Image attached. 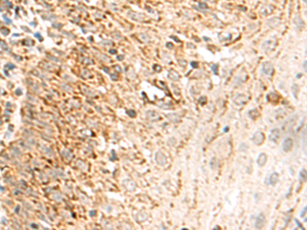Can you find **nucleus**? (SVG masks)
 <instances>
[{"instance_id": "nucleus-15", "label": "nucleus", "mask_w": 307, "mask_h": 230, "mask_svg": "<svg viewBox=\"0 0 307 230\" xmlns=\"http://www.w3.org/2000/svg\"><path fill=\"white\" fill-rule=\"evenodd\" d=\"M306 211H307V208L305 207V208H304V210L302 211V213H301V217H305V216H306Z\"/></svg>"}, {"instance_id": "nucleus-8", "label": "nucleus", "mask_w": 307, "mask_h": 230, "mask_svg": "<svg viewBox=\"0 0 307 230\" xmlns=\"http://www.w3.org/2000/svg\"><path fill=\"white\" fill-rule=\"evenodd\" d=\"M280 135H281L280 129L274 128V129H272L270 134H269V139H270L271 141H273V142H276L278 140V138H280Z\"/></svg>"}, {"instance_id": "nucleus-5", "label": "nucleus", "mask_w": 307, "mask_h": 230, "mask_svg": "<svg viewBox=\"0 0 307 230\" xmlns=\"http://www.w3.org/2000/svg\"><path fill=\"white\" fill-rule=\"evenodd\" d=\"M265 225V216L263 214H259L258 217L256 218L255 221V228L256 229H261L262 227H264Z\"/></svg>"}, {"instance_id": "nucleus-12", "label": "nucleus", "mask_w": 307, "mask_h": 230, "mask_svg": "<svg viewBox=\"0 0 307 230\" xmlns=\"http://www.w3.org/2000/svg\"><path fill=\"white\" fill-rule=\"evenodd\" d=\"M169 78H171L172 80H178L179 79V75L174 71H170L169 72Z\"/></svg>"}, {"instance_id": "nucleus-13", "label": "nucleus", "mask_w": 307, "mask_h": 230, "mask_svg": "<svg viewBox=\"0 0 307 230\" xmlns=\"http://www.w3.org/2000/svg\"><path fill=\"white\" fill-rule=\"evenodd\" d=\"M300 178H301V181L306 180V171L305 170H302V171L300 172Z\"/></svg>"}, {"instance_id": "nucleus-2", "label": "nucleus", "mask_w": 307, "mask_h": 230, "mask_svg": "<svg viewBox=\"0 0 307 230\" xmlns=\"http://www.w3.org/2000/svg\"><path fill=\"white\" fill-rule=\"evenodd\" d=\"M265 139V135L264 133H262L261 131H257V132L254 134L253 136V142L256 144V145H260L264 142Z\"/></svg>"}, {"instance_id": "nucleus-17", "label": "nucleus", "mask_w": 307, "mask_h": 230, "mask_svg": "<svg viewBox=\"0 0 307 230\" xmlns=\"http://www.w3.org/2000/svg\"><path fill=\"white\" fill-rule=\"evenodd\" d=\"M191 66H193V68H197V66H198V64L195 63V61H193V63H191Z\"/></svg>"}, {"instance_id": "nucleus-4", "label": "nucleus", "mask_w": 307, "mask_h": 230, "mask_svg": "<svg viewBox=\"0 0 307 230\" xmlns=\"http://www.w3.org/2000/svg\"><path fill=\"white\" fill-rule=\"evenodd\" d=\"M262 72L267 76H271L273 74V66H272V64H270L269 61H266V63L263 64Z\"/></svg>"}, {"instance_id": "nucleus-9", "label": "nucleus", "mask_w": 307, "mask_h": 230, "mask_svg": "<svg viewBox=\"0 0 307 230\" xmlns=\"http://www.w3.org/2000/svg\"><path fill=\"white\" fill-rule=\"evenodd\" d=\"M266 162H267V155L264 153H261L257 158V164L259 165L260 167H263V166L266 164Z\"/></svg>"}, {"instance_id": "nucleus-3", "label": "nucleus", "mask_w": 307, "mask_h": 230, "mask_svg": "<svg viewBox=\"0 0 307 230\" xmlns=\"http://www.w3.org/2000/svg\"><path fill=\"white\" fill-rule=\"evenodd\" d=\"M293 145H294V141H293L292 138H290V137L286 138V139L283 141V149H284V151L288 153V151L292 150Z\"/></svg>"}, {"instance_id": "nucleus-14", "label": "nucleus", "mask_w": 307, "mask_h": 230, "mask_svg": "<svg viewBox=\"0 0 307 230\" xmlns=\"http://www.w3.org/2000/svg\"><path fill=\"white\" fill-rule=\"evenodd\" d=\"M128 114H129V116L133 117V118H134V117L136 116V112H134V110H128Z\"/></svg>"}, {"instance_id": "nucleus-11", "label": "nucleus", "mask_w": 307, "mask_h": 230, "mask_svg": "<svg viewBox=\"0 0 307 230\" xmlns=\"http://www.w3.org/2000/svg\"><path fill=\"white\" fill-rule=\"evenodd\" d=\"M278 174L276 173V172H273V173L270 175V177H269V184L274 186L278 183Z\"/></svg>"}, {"instance_id": "nucleus-16", "label": "nucleus", "mask_w": 307, "mask_h": 230, "mask_svg": "<svg viewBox=\"0 0 307 230\" xmlns=\"http://www.w3.org/2000/svg\"><path fill=\"white\" fill-rule=\"evenodd\" d=\"M212 69L214 70V73H215V74L218 73V72H217V69H218V66H217V64H214V66H212Z\"/></svg>"}, {"instance_id": "nucleus-1", "label": "nucleus", "mask_w": 307, "mask_h": 230, "mask_svg": "<svg viewBox=\"0 0 307 230\" xmlns=\"http://www.w3.org/2000/svg\"><path fill=\"white\" fill-rule=\"evenodd\" d=\"M155 160L159 166H166V164H167V158L162 151H157L156 156H155Z\"/></svg>"}, {"instance_id": "nucleus-10", "label": "nucleus", "mask_w": 307, "mask_h": 230, "mask_svg": "<svg viewBox=\"0 0 307 230\" xmlns=\"http://www.w3.org/2000/svg\"><path fill=\"white\" fill-rule=\"evenodd\" d=\"M247 100H248V98H247V96L245 95V94H239V95L235 97L234 102L237 103V104L242 105V104H245V103L247 102Z\"/></svg>"}, {"instance_id": "nucleus-7", "label": "nucleus", "mask_w": 307, "mask_h": 230, "mask_svg": "<svg viewBox=\"0 0 307 230\" xmlns=\"http://www.w3.org/2000/svg\"><path fill=\"white\" fill-rule=\"evenodd\" d=\"M147 118L149 120V121H159L161 119L160 115L158 114L157 112L155 110H147Z\"/></svg>"}, {"instance_id": "nucleus-6", "label": "nucleus", "mask_w": 307, "mask_h": 230, "mask_svg": "<svg viewBox=\"0 0 307 230\" xmlns=\"http://www.w3.org/2000/svg\"><path fill=\"white\" fill-rule=\"evenodd\" d=\"M123 185L125 186V188L128 191H134L135 188H136V183L133 180H130V179H126L124 180Z\"/></svg>"}]
</instances>
